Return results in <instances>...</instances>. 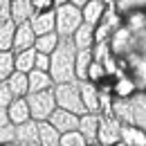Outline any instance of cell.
Masks as SVG:
<instances>
[{
	"mask_svg": "<svg viewBox=\"0 0 146 146\" xmlns=\"http://www.w3.org/2000/svg\"><path fill=\"white\" fill-rule=\"evenodd\" d=\"M76 45L72 38H61L58 47L52 52V68L50 74L54 76L56 83H72L76 79Z\"/></svg>",
	"mask_w": 146,
	"mask_h": 146,
	"instance_id": "1",
	"label": "cell"
},
{
	"mask_svg": "<svg viewBox=\"0 0 146 146\" xmlns=\"http://www.w3.org/2000/svg\"><path fill=\"white\" fill-rule=\"evenodd\" d=\"M83 25V11L74 2H65L56 7V32L61 38H72L76 29Z\"/></svg>",
	"mask_w": 146,
	"mask_h": 146,
	"instance_id": "2",
	"label": "cell"
},
{
	"mask_svg": "<svg viewBox=\"0 0 146 146\" xmlns=\"http://www.w3.org/2000/svg\"><path fill=\"white\" fill-rule=\"evenodd\" d=\"M54 94H56L58 108H65V110H70V112H74V115H79V117L88 112L86 104H83V97H81L79 81H72V83H56Z\"/></svg>",
	"mask_w": 146,
	"mask_h": 146,
	"instance_id": "3",
	"label": "cell"
},
{
	"mask_svg": "<svg viewBox=\"0 0 146 146\" xmlns=\"http://www.w3.org/2000/svg\"><path fill=\"white\" fill-rule=\"evenodd\" d=\"M27 101H29V110H32V119H36V121H47L54 115V110L58 108L54 88L40 90V92H29Z\"/></svg>",
	"mask_w": 146,
	"mask_h": 146,
	"instance_id": "4",
	"label": "cell"
},
{
	"mask_svg": "<svg viewBox=\"0 0 146 146\" xmlns=\"http://www.w3.org/2000/svg\"><path fill=\"white\" fill-rule=\"evenodd\" d=\"M50 121H52V124L61 130V135H65V133L79 130L81 117H79V115H74V112H70V110H65V108H56L54 115L50 117Z\"/></svg>",
	"mask_w": 146,
	"mask_h": 146,
	"instance_id": "5",
	"label": "cell"
},
{
	"mask_svg": "<svg viewBox=\"0 0 146 146\" xmlns=\"http://www.w3.org/2000/svg\"><path fill=\"white\" fill-rule=\"evenodd\" d=\"M117 142H121V124L117 119H101L99 126V144L101 146H115Z\"/></svg>",
	"mask_w": 146,
	"mask_h": 146,
	"instance_id": "6",
	"label": "cell"
},
{
	"mask_svg": "<svg viewBox=\"0 0 146 146\" xmlns=\"http://www.w3.org/2000/svg\"><path fill=\"white\" fill-rule=\"evenodd\" d=\"M38 130H40V121H36V119H27L23 124H16V144H38Z\"/></svg>",
	"mask_w": 146,
	"mask_h": 146,
	"instance_id": "7",
	"label": "cell"
},
{
	"mask_svg": "<svg viewBox=\"0 0 146 146\" xmlns=\"http://www.w3.org/2000/svg\"><path fill=\"white\" fill-rule=\"evenodd\" d=\"M36 38L38 34L34 32L32 23H20L18 29H16V40H14V52H23V50H29V47H36Z\"/></svg>",
	"mask_w": 146,
	"mask_h": 146,
	"instance_id": "8",
	"label": "cell"
},
{
	"mask_svg": "<svg viewBox=\"0 0 146 146\" xmlns=\"http://www.w3.org/2000/svg\"><path fill=\"white\" fill-rule=\"evenodd\" d=\"M32 23V27H34V32H36L38 36H43V34H52L56 32V9H47V11H36L34 14V18L29 20Z\"/></svg>",
	"mask_w": 146,
	"mask_h": 146,
	"instance_id": "9",
	"label": "cell"
},
{
	"mask_svg": "<svg viewBox=\"0 0 146 146\" xmlns=\"http://www.w3.org/2000/svg\"><path fill=\"white\" fill-rule=\"evenodd\" d=\"M99 126H101V117H99L97 112H86V115H81L79 130L88 137L90 144H99Z\"/></svg>",
	"mask_w": 146,
	"mask_h": 146,
	"instance_id": "10",
	"label": "cell"
},
{
	"mask_svg": "<svg viewBox=\"0 0 146 146\" xmlns=\"http://www.w3.org/2000/svg\"><path fill=\"white\" fill-rule=\"evenodd\" d=\"M79 86H81V97H83V104H86L88 112H97L99 115L101 97H99V90H97L94 81H79Z\"/></svg>",
	"mask_w": 146,
	"mask_h": 146,
	"instance_id": "11",
	"label": "cell"
},
{
	"mask_svg": "<svg viewBox=\"0 0 146 146\" xmlns=\"http://www.w3.org/2000/svg\"><path fill=\"white\" fill-rule=\"evenodd\" d=\"M34 14H36V7L32 0H11V20H16L18 25L32 20Z\"/></svg>",
	"mask_w": 146,
	"mask_h": 146,
	"instance_id": "12",
	"label": "cell"
},
{
	"mask_svg": "<svg viewBox=\"0 0 146 146\" xmlns=\"http://www.w3.org/2000/svg\"><path fill=\"white\" fill-rule=\"evenodd\" d=\"M7 112H9V119H11L14 124H23V121L32 119V110H29L27 97H16L14 104L7 108Z\"/></svg>",
	"mask_w": 146,
	"mask_h": 146,
	"instance_id": "13",
	"label": "cell"
},
{
	"mask_svg": "<svg viewBox=\"0 0 146 146\" xmlns=\"http://www.w3.org/2000/svg\"><path fill=\"white\" fill-rule=\"evenodd\" d=\"M72 43L76 45V50H90L92 45L97 43L94 25H90V23H83V25L76 29V34L72 36Z\"/></svg>",
	"mask_w": 146,
	"mask_h": 146,
	"instance_id": "14",
	"label": "cell"
},
{
	"mask_svg": "<svg viewBox=\"0 0 146 146\" xmlns=\"http://www.w3.org/2000/svg\"><path fill=\"white\" fill-rule=\"evenodd\" d=\"M61 130L47 119L40 121V130H38V144L40 146H61Z\"/></svg>",
	"mask_w": 146,
	"mask_h": 146,
	"instance_id": "15",
	"label": "cell"
},
{
	"mask_svg": "<svg viewBox=\"0 0 146 146\" xmlns=\"http://www.w3.org/2000/svg\"><path fill=\"white\" fill-rule=\"evenodd\" d=\"M56 86L54 76L43 70H32L29 72V92H40V90H52Z\"/></svg>",
	"mask_w": 146,
	"mask_h": 146,
	"instance_id": "16",
	"label": "cell"
},
{
	"mask_svg": "<svg viewBox=\"0 0 146 146\" xmlns=\"http://www.w3.org/2000/svg\"><path fill=\"white\" fill-rule=\"evenodd\" d=\"M94 63V52L92 50H79L76 52V79L88 81L90 79V68Z\"/></svg>",
	"mask_w": 146,
	"mask_h": 146,
	"instance_id": "17",
	"label": "cell"
},
{
	"mask_svg": "<svg viewBox=\"0 0 146 146\" xmlns=\"http://www.w3.org/2000/svg\"><path fill=\"white\" fill-rule=\"evenodd\" d=\"M16 29L18 23L16 20H0V52L2 50H14V40H16Z\"/></svg>",
	"mask_w": 146,
	"mask_h": 146,
	"instance_id": "18",
	"label": "cell"
},
{
	"mask_svg": "<svg viewBox=\"0 0 146 146\" xmlns=\"http://www.w3.org/2000/svg\"><path fill=\"white\" fill-rule=\"evenodd\" d=\"M83 23H90V25H99L101 18H104V11H106V2L104 0H90L83 9Z\"/></svg>",
	"mask_w": 146,
	"mask_h": 146,
	"instance_id": "19",
	"label": "cell"
},
{
	"mask_svg": "<svg viewBox=\"0 0 146 146\" xmlns=\"http://www.w3.org/2000/svg\"><path fill=\"white\" fill-rule=\"evenodd\" d=\"M36 58H38V50H36V47H29V50L16 52V70L29 74L32 70H36Z\"/></svg>",
	"mask_w": 146,
	"mask_h": 146,
	"instance_id": "20",
	"label": "cell"
},
{
	"mask_svg": "<svg viewBox=\"0 0 146 146\" xmlns=\"http://www.w3.org/2000/svg\"><path fill=\"white\" fill-rule=\"evenodd\" d=\"M7 83H9V88L14 90L16 97H27V94H29V74L27 72H18V70H16V72L7 79Z\"/></svg>",
	"mask_w": 146,
	"mask_h": 146,
	"instance_id": "21",
	"label": "cell"
},
{
	"mask_svg": "<svg viewBox=\"0 0 146 146\" xmlns=\"http://www.w3.org/2000/svg\"><path fill=\"white\" fill-rule=\"evenodd\" d=\"M14 72H16V52L2 50L0 52V81H7Z\"/></svg>",
	"mask_w": 146,
	"mask_h": 146,
	"instance_id": "22",
	"label": "cell"
},
{
	"mask_svg": "<svg viewBox=\"0 0 146 146\" xmlns=\"http://www.w3.org/2000/svg\"><path fill=\"white\" fill-rule=\"evenodd\" d=\"M121 142L128 146H146V135L135 126H121Z\"/></svg>",
	"mask_w": 146,
	"mask_h": 146,
	"instance_id": "23",
	"label": "cell"
},
{
	"mask_svg": "<svg viewBox=\"0 0 146 146\" xmlns=\"http://www.w3.org/2000/svg\"><path fill=\"white\" fill-rule=\"evenodd\" d=\"M58 43H61L58 32L43 34V36H38V38H36V50H38V52H43V54H52L56 47H58Z\"/></svg>",
	"mask_w": 146,
	"mask_h": 146,
	"instance_id": "24",
	"label": "cell"
},
{
	"mask_svg": "<svg viewBox=\"0 0 146 146\" xmlns=\"http://www.w3.org/2000/svg\"><path fill=\"white\" fill-rule=\"evenodd\" d=\"M61 146H90V142L81 130H72L61 137Z\"/></svg>",
	"mask_w": 146,
	"mask_h": 146,
	"instance_id": "25",
	"label": "cell"
},
{
	"mask_svg": "<svg viewBox=\"0 0 146 146\" xmlns=\"http://www.w3.org/2000/svg\"><path fill=\"white\" fill-rule=\"evenodd\" d=\"M0 144H16V124H2L0 126Z\"/></svg>",
	"mask_w": 146,
	"mask_h": 146,
	"instance_id": "26",
	"label": "cell"
},
{
	"mask_svg": "<svg viewBox=\"0 0 146 146\" xmlns=\"http://www.w3.org/2000/svg\"><path fill=\"white\" fill-rule=\"evenodd\" d=\"M14 99H16V94L9 88V83L7 81H0V108H9L14 104Z\"/></svg>",
	"mask_w": 146,
	"mask_h": 146,
	"instance_id": "27",
	"label": "cell"
},
{
	"mask_svg": "<svg viewBox=\"0 0 146 146\" xmlns=\"http://www.w3.org/2000/svg\"><path fill=\"white\" fill-rule=\"evenodd\" d=\"M50 68H52V54H43V52H38V58H36V70L50 72Z\"/></svg>",
	"mask_w": 146,
	"mask_h": 146,
	"instance_id": "28",
	"label": "cell"
},
{
	"mask_svg": "<svg viewBox=\"0 0 146 146\" xmlns=\"http://www.w3.org/2000/svg\"><path fill=\"white\" fill-rule=\"evenodd\" d=\"M101 76H104V65H101L99 61H94L92 68H90V79H88V81H94V83H97Z\"/></svg>",
	"mask_w": 146,
	"mask_h": 146,
	"instance_id": "29",
	"label": "cell"
},
{
	"mask_svg": "<svg viewBox=\"0 0 146 146\" xmlns=\"http://www.w3.org/2000/svg\"><path fill=\"white\" fill-rule=\"evenodd\" d=\"M11 18V0H0V20Z\"/></svg>",
	"mask_w": 146,
	"mask_h": 146,
	"instance_id": "30",
	"label": "cell"
},
{
	"mask_svg": "<svg viewBox=\"0 0 146 146\" xmlns=\"http://www.w3.org/2000/svg\"><path fill=\"white\" fill-rule=\"evenodd\" d=\"M32 2H34L36 11H47V9H52V5H54V0H32Z\"/></svg>",
	"mask_w": 146,
	"mask_h": 146,
	"instance_id": "31",
	"label": "cell"
},
{
	"mask_svg": "<svg viewBox=\"0 0 146 146\" xmlns=\"http://www.w3.org/2000/svg\"><path fill=\"white\" fill-rule=\"evenodd\" d=\"M72 2L76 5V7H81V9H83V7H86V5L90 2V0H72Z\"/></svg>",
	"mask_w": 146,
	"mask_h": 146,
	"instance_id": "32",
	"label": "cell"
},
{
	"mask_svg": "<svg viewBox=\"0 0 146 146\" xmlns=\"http://www.w3.org/2000/svg\"><path fill=\"white\" fill-rule=\"evenodd\" d=\"M56 5H65V2H72V0H54Z\"/></svg>",
	"mask_w": 146,
	"mask_h": 146,
	"instance_id": "33",
	"label": "cell"
},
{
	"mask_svg": "<svg viewBox=\"0 0 146 146\" xmlns=\"http://www.w3.org/2000/svg\"><path fill=\"white\" fill-rule=\"evenodd\" d=\"M115 146H128V144H126V142H117Z\"/></svg>",
	"mask_w": 146,
	"mask_h": 146,
	"instance_id": "34",
	"label": "cell"
},
{
	"mask_svg": "<svg viewBox=\"0 0 146 146\" xmlns=\"http://www.w3.org/2000/svg\"><path fill=\"white\" fill-rule=\"evenodd\" d=\"M0 146H18V144H0Z\"/></svg>",
	"mask_w": 146,
	"mask_h": 146,
	"instance_id": "35",
	"label": "cell"
},
{
	"mask_svg": "<svg viewBox=\"0 0 146 146\" xmlns=\"http://www.w3.org/2000/svg\"><path fill=\"white\" fill-rule=\"evenodd\" d=\"M27 146H40V144H27Z\"/></svg>",
	"mask_w": 146,
	"mask_h": 146,
	"instance_id": "36",
	"label": "cell"
},
{
	"mask_svg": "<svg viewBox=\"0 0 146 146\" xmlns=\"http://www.w3.org/2000/svg\"><path fill=\"white\" fill-rule=\"evenodd\" d=\"M104 2H106V5H108V2H112V0H104Z\"/></svg>",
	"mask_w": 146,
	"mask_h": 146,
	"instance_id": "37",
	"label": "cell"
},
{
	"mask_svg": "<svg viewBox=\"0 0 146 146\" xmlns=\"http://www.w3.org/2000/svg\"><path fill=\"white\" fill-rule=\"evenodd\" d=\"M90 146H101V144H90Z\"/></svg>",
	"mask_w": 146,
	"mask_h": 146,
	"instance_id": "38",
	"label": "cell"
}]
</instances>
